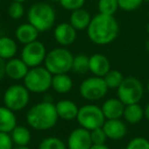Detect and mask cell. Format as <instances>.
Instances as JSON below:
<instances>
[{"label":"cell","mask_w":149,"mask_h":149,"mask_svg":"<svg viewBox=\"0 0 149 149\" xmlns=\"http://www.w3.org/2000/svg\"><path fill=\"white\" fill-rule=\"evenodd\" d=\"M10 136L15 145L19 146H28L32 140L31 131L25 126H19L17 125L10 133Z\"/></svg>","instance_id":"cb8c5ba5"},{"label":"cell","mask_w":149,"mask_h":149,"mask_svg":"<svg viewBox=\"0 0 149 149\" xmlns=\"http://www.w3.org/2000/svg\"><path fill=\"white\" fill-rule=\"evenodd\" d=\"M97 6L99 13L106 15H114L120 8L118 0H98Z\"/></svg>","instance_id":"4316f807"},{"label":"cell","mask_w":149,"mask_h":149,"mask_svg":"<svg viewBox=\"0 0 149 149\" xmlns=\"http://www.w3.org/2000/svg\"><path fill=\"white\" fill-rule=\"evenodd\" d=\"M17 52V44L15 39L7 36L0 37V58L9 60L15 57Z\"/></svg>","instance_id":"7402d4cb"},{"label":"cell","mask_w":149,"mask_h":149,"mask_svg":"<svg viewBox=\"0 0 149 149\" xmlns=\"http://www.w3.org/2000/svg\"><path fill=\"white\" fill-rule=\"evenodd\" d=\"M80 95L89 101H97L104 97L107 94L108 87L103 78L92 77L86 78L81 83L79 88Z\"/></svg>","instance_id":"9c48e42d"},{"label":"cell","mask_w":149,"mask_h":149,"mask_svg":"<svg viewBox=\"0 0 149 149\" xmlns=\"http://www.w3.org/2000/svg\"><path fill=\"white\" fill-rule=\"evenodd\" d=\"M74 82L68 74H59L52 76L51 88L59 94H65L72 90Z\"/></svg>","instance_id":"44dd1931"},{"label":"cell","mask_w":149,"mask_h":149,"mask_svg":"<svg viewBox=\"0 0 149 149\" xmlns=\"http://www.w3.org/2000/svg\"><path fill=\"white\" fill-rule=\"evenodd\" d=\"M28 23L33 25L40 33L50 30L56 21V13L50 4L38 2L29 8L27 13Z\"/></svg>","instance_id":"3957f363"},{"label":"cell","mask_w":149,"mask_h":149,"mask_svg":"<svg viewBox=\"0 0 149 149\" xmlns=\"http://www.w3.org/2000/svg\"><path fill=\"white\" fill-rule=\"evenodd\" d=\"M13 149H31L29 146H19V145H15Z\"/></svg>","instance_id":"74e56055"},{"label":"cell","mask_w":149,"mask_h":149,"mask_svg":"<svg viewBox=\"0 0 149 149\" xmlns=\"http://www.w3.org/2000/svg\"><path fill=\"white\" fill-rule=\"evenodd\" d=\"M55 107H56V112H57L58 118L60 120H66V122L76 120L80 108L78 107V105L72 100L70 99L59 100L55 104Z\"/></svg>","instance_id":"e0dca14e"},{"label":"cell","mask_w":149,"mask_h":149,"mask_svg":"<svg viewBox=\"0 0 149 149\" xmlns=\"http://www.w3.org/2000/svg\"><path fill=\"white\" fill-rule=\"evenodd\" d=\"M116 95L125 105L139 103L144 96V86L136 77H126L116 89Z\"/></svg>","instance_id":"8992f818"},{"label":"cell","mask_w":149,"mask_h":149,"mask_svg":"<svg viewBox=\"0 0 149 149\" xmlns=\"http://www.w3.org/2000/svg\"><path fill=\"white\" fill-rule=\"evenodd\" d=\"M11 1H13V2H21V3H24L26 1V0H11Z\"/></svg>","instance_id":"ab89813d"},{"label":"cell","mask_w":149,"mask_h":149,"mask_svg":"<svg viewBox=\"0 0 149 149\" xmlns=\"http://www.w3.org/2000/svg\"><path fill=\"white\" fill-rule=\"evenodd\" d=\"M108 89H118L123 83L125 77L122 74V72L118 70H110L107 74L103 77Z\"/></svg>","instance_id":"d4e9b609"},{"label":"cell","mask_w":149,"mask_h":149,"mask_svg":"<svg viewBox=\"0 0 149 149\" xmlns=\"http://www.w3.org/2000/svg\"><path fill=\"white\" fill-rule=\"evenodd\" d=\"M76 120L80 127L92 131L94 129L101 128L106 118L100 106L96 104H85L79 108Z\"/></svg>","instance_id":"52a82bcc"},{"label":"cell","mask_w":149,"mask_h":149,"mask_svg":"<svg viewBox=\"0 0 149 149\" xmlns=\"http://www.w3.org/2000/svg\"><path fill=\"white\" fill-rule=\"evenodd\" d=\"M90 149H109L106 144H92Z\"/></svg>","instance_id":"d590c367"},{"label":"cell","mask_w":149,"mask_h":149,"mask_svg":"<svg viewBox=\"0 0 149 149\" xmlns=\"http://www.w3.org/2000/svg\"><path fill=\"white\" fill-rule=\"evenodd\" d=\"M15 143L9 133L0 132V149H13Z\"/></svg>","instance_id":"836d02e7"},{"label":"cell","mask_w":149,"mask_h":149,"mask_svg":"<svg viewBox=\"0 0 149 149\" xmlns=\"http://www.w3.org/2000/svg\"><path fill=\"white\" fill-rule=\"evenodd\" d=\"M91 19L92 17L89 13V11H87L82 7V8L72 11L68 23L77 31H84V30H87V28L89 27Z\"/></svg>","instance_id":"d6986e66"},{"label":"cell","mask_w":149,"mask_h":149,"mask_svg":"<svg viewBox=\"0 0 149 149\" xmlns=\"http://www.w3.org/2000/svg\"><path fill=\"white\" fill-rule=\"evenodd\" d=\"M38 149H68L66 144L57 137H46L40 142Z\"/></svg>","instance_id":"83f0119b"},{"label":"cell","mask_w":149,"mask_h":149,"mask_svg":"<svg viewBox=\"0 0 149 149\" xmlns=\"http://www.w3.org/2000/svg\"><path fill=\"white\" fill-rule=\"evenodd\" d=\"M53 74L45 66H36L29 70L24 79V85L31 93L39 94L51 88Z\"/></svg>","instance_id":"5b68a950"},{"label":"cell","mask_w":149,"mask_h":149,"mask_svg":"<svg viewBox=\"0 0 149 149\" xmlns=\"http://www.w3.org/2000/svg\"><path fill=\"white\" fill-rule=\"evenodd\" d=\"M52 1H55V2H58V1H59V0H52Z\"/></svg>","instance_id":"7bdbcfd3"},{"label":"cell","mask_w":149,"mask_h":149,"mask_svg":"<svg viewBox=\"0 0 149 149\" xmlns=\"http://www.w3.org/2000/svg\"><path fill=\"white\" fill-rule=\"evenodd\" d=\"M102 128H103L107 138L111 139V140H120L126 136L127 132H128L126 124L120 118L106 120Z\"/></svg>","instance_id":"9a60e30c"},{"label":"cell","mask_w":149,"mask_h":149,"mask_svg":"<svg viewBox=\"0 0 149 149\" xmlns=\"http://www.w3.org/2000/svg\"><path fill=\"white\" fill-rule=\"evenodd\" d=\"M145 49H146L147 52H149V38L146 40V42H145Z\"/></svg>","instance_id":"f35d334b"},{"label":"cell","mask_w":149,"mask_h":149,"mask_svg":"<svg viewBox=\"0 0 149 149\" xmlns=\"http://www.w3.org/2000/svg\"><path fill=\"white\" fill-rule=\"evenodd\" d=\"M31 98V92L25 85L15 84L7 88L3 94V103L15 112L21 111L27 107Z\"/></svg>","instance_id":"ba28073f"},{"label":"cell","mask_w":149,"mask_h":149,"mask_svg":"<svg viewBox=\"0 0 149 149\" xmlns=\"http://www.w3.org/2000/svg\"><path fill=\"white\" fill-rule=\"evenodd\" d=\"M90 135H91L92 144H105L106 140L108 139L102 127L90 131Z\"/></svg>","instance_id":"d6a6232c"},{"label":"cell","mask_w":149,"mask_h":149,"mask_svg":"<svg viewBox=\"0 0 149 149\" xmlns=\"http://www.w3.org/2000/svg\"><path fill=\"white\" fill-rule=\"evenodd\" d=\"M147 33H148V35H149V22H148V24H147Z\"/></svg>","instance_id":"b9f144b4"},{"label":"cell","mask_w":149,"mask_h":149,"mask_svg":"<svg viewBox=\"0 0 149 149\" xmlns=\"http://www.w3.org/2000/svg\"><path fill=\"white\" fill-rule=\"evenodd\" d=\"M123 118H125L128 124L135 125L138 124L144 118V108L139 103H133L126 105L124 110V116Z\"/></svg>","instance_id":"603a6c76"},{"label":"cell","mask_w":149,"mask_h":149,"mask_svg":"<svg viewBox=\"0 0 149 149\" xmlns=\"http://www.w3.org/2000/svg\"><path fill=\"white\" fill-rule=\"evenodd\" d=\"M30 68L21 57H13L5 62V76L15 81L24 80Z\"/></svg>","instance_id":"4fadbf2b"},{"label":"cell","mask_w":149,"mask_h":149,"mask_svg":"<svg viewBox=\"0 0 149 149\" xmlns=\"http://www.w3.org/2000/svg\"><path fill=\"white\" fill-rule=\"evenodd\" d=\"M39 34L40 32L30 23L22 24L15 30V38L19 43L24 45L38 40Z\"/></svg>","instance_id":"ac0fdd59"},{"label":"cell","mask_w":149,"mask_h":149,"mask_svg":"<svg viewBox=\"0 0 149 149\" xmlns=\"http://www.w3.org/2000/svg\"><path fill=\"white\" fill-rule=\"evenodd\" d=\"M126 149H149V140L144 137H135L127 144Z\"/></svg>","instance_id":"f546056e"},{"label":"cell","mask_w":149,"mask_h":149,"mask_svg":"<svg viewBox=\"0 0 149 149\" xmlns=\"http://www.w3.org/2000/svg\"><path fill=\"white\" fill-rule=\"evenodd\" d=\"M110 70V61L105 55L95 53L89 57V72H91L93 76L103 78Z\"/></svg>","instance_id":"5bb4252c"},{"label":"cell","mask_w":149,"mask_h":149,"mask_svg":"<svg viewBox=\"0 0 149 149\" xmlns=\"http://www.w3.org/2000/svg\"><path fill=\"white\" fill-rule=\"evenodd\" d=\"M120 32L118 23L113 15L102 13L94 15L87 28L90 41L99 46L108 45L116 39Z\"/></svg>","instance_id":"6da1fadb"},{"label":"cell","mask_w":149,"mask_h":149,"mask_svg":"<svg viewBox=\"0 0 149 149\" xmlns=\"http://www.w3.org/2000/svg\"><path fill=\"white\" fill-rule=\"evenodd\" d=\"M24 13H25V7H24L23 3L13 1L8 6V15L10 19H15V21L21 19L24 17Z\"/></svg>","instance_id":"f1b7e54d"},{"label":"cell","mask_w":149,"mask_h":149,"mask_svg":"<svg viewBox=\"0 0 149 149\" xmlns=\"http://www.w3.org/2000/svg\"><path fill=\"white\" fill-rule=\"evenodd\" d=\"M144 118L149 120V103L144 107Z\"/></svg>","instance_id":"8d00e7d4"},{"label":"cell","mask_w":149,"mask_h":149,"mask_svg":"<svg viewBox=\"0 0 149 149\" xmlns=\"http://www.w3.org/2000/svg\"><path fill=\"white\" fill-rule=\"evenodd\" d=\"M47 51L45 45L38 40L24 45L21 52V58L30 68L40 66L44 63Z\"/></svg>","instance_id":"30bf717a"},{"label":"cell","mask_w":149,"mask_h":149,"mask_svg":"<svg viewBox=\"0 0 149 149\" xmlns=\"http://www.w3.org/2000/svg\"><path fill=\"white\" fill-rule=\"evenodd\" d=\"M146 90H147V93L149 94V80H148V82H147V85H146Z\"/></svg>","instance_id":"60d3db41"},{"label":"cell","mask_w":149,"mask_h":149,"mask_svg":"<svg viewBox=\"0 0 149 149\" xmlns=\"http://www.w3.org/2000/svg\"><path fill=\"white\" fill-rule=\"evenodd\" d=\"M72 70L79 74H84L89 72V56L85 54H78L74 56Z\"/></svg>","instance_id":"484cf974"},{"label":"cell","mask_w":149,"mask_h":149,"mask_svg":"<svg viewBox=\"0 0 149 149\" xmlns=\"http://www.w3.org/2000/svg\"><path fill=\"white\" fill-rule=\"evenodd\" d=\"M86 0H59L58 3L62 8L66 9V10H76V9L82 8L85 4Z\"/></svg>","instance_id":"1f68e13d"},{"label":"cell","mask_w":149,"mask_h":149,"mask_svg":"<svg viewBox=\"0 0 149 149\" xmlns=\"http://www.w3.org/2000/svg\"><path fill=\"white\" fill-rule=\"evenodd\" d=\"M125 107L126 105L116 97L106 99L102 104L101 109L106 120H116L123 118Z\"/></svg>","instance_id":"2e32d148"},{"label":"cell","mask_w":149,"mask_h":149,"mask_svg":"<svg viewBox=\"0 0 149 149\" xmlns=\"http://www.w3.org/2000/svg\"><path fill=\"white\" fill-rule=\"evenodd\" d=\"M118 6L125 11H133L142 5L144 0H118Z\"/></svg>","instance_id":"4dcf8cb0"},{"label":"cell","mask_w":149,"mask_h":149,"mask_svg":"<svg viewBox=\"0 0 149 149\" xmlns=\"http://www.w3.org/2000/svg\"><path fill=\"white\" fill-rule=\"evenodd\" d=\"M5 76V60L0 58V80Z\"/></svg>","instance_id":"e575fe53"},{"label":"cell","mask_w":149,"mask_h":149,"mask_svg":"<svg viewBox=\"0 0 149 149\" xmlns=\"http://www.w3.org/2000/svg\"><path fill=\"white\" fill-rule=\"evenodd\" d=\"M17 126L15 112L5 105L0 106V132L9 133Z\"/></svg>","instance_id":"ffe728a7"},{"label":"cell","mask_w":149,"mask_h":149,"mask_svg":"<svg viewBox=\"0 0 149 149\" xmlns=\"http://www.w3.org/2000/svg\"><path fill=\"white\" fill-rule=\"evenodd\" d=\"M74 55L65 47H57L47 52L44 66L52 74H68L72 68Z\"/></svg>","instance_id":"277c9868"},{"label":"cell","mask_w":149,"mask_h":149,"mask_svg":"<svg viewBox=\"0 0 149 149\" xmlns=\"http://www.w3.org/2000/svg\"><path fill=\"white\" fill-rule=\"evenodd\" d=\"M55 104L50 101H42L33 105L27 112V124L36 131H48L58 120Z\"/></svg>","instance_id":"7a4b0ae2"},{"label":"cell","mask_w":149,"mask_h":149,"mask_svg":"<svg viewBox=\"0 0 149 149\" xmlns=\"http://www.w3.org/2000/svg\"><path fill=\"white\" fill-rule=\"evenodd\" d=\"M92 140L90 131L79 127L70 133L66 140L68 149H90Z\"/></svg>","instance_id":"8fae6325"},{"label":"cell","mask_w":149,"mask_h":149,"mask_svg":"<svg viewBox=\"0 0 149 149\" xmlns=\"http://www.w3.org/2000/svg\"><path fill=\"white\" fill-rule=\"evenodd\" d=\"M53 36L61 47H68L74 44L77 39V30L70 23H60L54 29Z\"/></svg>","instance_id":"7c38bea8"}]
</instances>
